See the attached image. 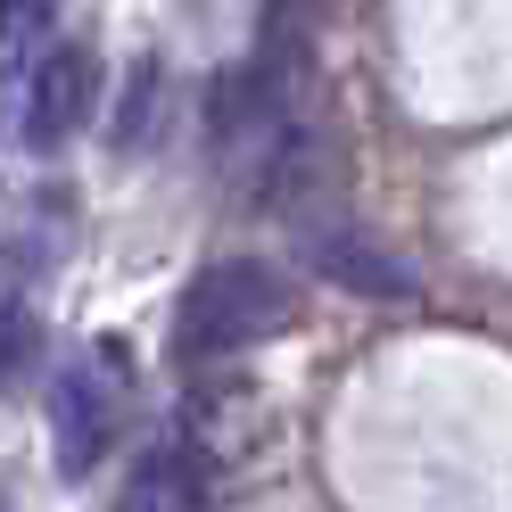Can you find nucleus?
<instances>
[{
    "label": "nucleus",
    "instance_id": "nucleus-1",
    "mask_svg": "<svg viewBox=\"0 0 512 512\" xmlns=\"http://www.w3.org/2000/svg\"><path fill=\"white\" fill-rule=\"evenodd\" d=\"M290 314H298L290 306V281H281L273 265H256V256H223V265H207L182 290V306H174V356L182 364L240 356V347L273 339Z\"/></svg>",
    "mask_w": 512,
    "mask_h": 512
},
{
    "label": "nucleus",
    "instance_id": "nucleus-2",
    "mask_svg": "<svg viewBox=\"0 0 512 512\" xmlns=\"http://www.w3.org/2000/svg\"><path fill=\"white\" fill-rule=\"evenodd\" d=\"M124 389H133L124 339H91L83 356L58 372V389H50V463H58V479H91L100 471V455L116 446Z\"/></svg>",
    "mask_w": 512,
    "mask_h": 512
},
{
    "label": "nucleus",
    "instance_id": "nucleus-3",
    "mask_svg": "<svg viewBox=\"0 0 512 512\" xmlns=\"http://www.w3.org/2000/svg\"><path fill=\"white\" fill-rule=\"evenodd\" d=\"M91 100H100V58H91L83 42L50 50L42 67H34V83H25V116H17L25 149H67V141L83 133Z\"/></svg>",
    "mask_w": 512,
    "mask_h": 512
},
{
    "label": "nucleus",
    "instance_id": "nucleus-4",
    "mask_svg": "<svg viewBox=\"0 0 512 512\" xmlns=\"http://www.w3.org/2000/svg\"><path fill=\"white\" fill-rule=\"evenodd\" d=\"M306 265L323 273V281H339V290H356V298H413L422 281H413V265L380 240V232H364V223H323V232H306Z\"/></svg>",
    "mask_w": 512,
    "mask_h": 512
},
{
    "label": "nucleus",
    "instance_id": "nucleus-5",
    "mask_svg": "<svg viewBox=\"0 0 512 512\" xmlns=\"http://www.w3.org/2000/svg\"><path fill=\"white\" fill-rule=\"evenodd\" d=\"M124 512H207V455L182 438L149 446L133 488H124Z\"/></svg>",
    "mask_w": 512,
    "mask_h": 512
},
{
    "label": "nucleus",
    "instance_id": "nucleus-6",
    "mask_svg": "<svg viewBox=\"0 0 512 512\" xmlns=\"http://www.w3.org/2000/svg\"><path fill=\"white\" fill-rule=\"evenodd\" d=\"M50 34H58V0H0V83L25 75V67H42Z\"/></svg>",
    "mask_w": 512,
    "mask_h": 512
},
{
    "label": "nucleus",
    "instance_id": "nucleus-7",
    "mask_svg": "<svg viewBox=\"0 0 512 512\" xmlns=\"http://www.w3.org/2000/svg\"><path fill=\"white\" fill-rule=\"evenodd\" d=\"M9 339H17V323H9V314H0V372H9Z\"/></svg>",
    "mask_w": 512,
    "mask_h": 512
}]
</instances>
